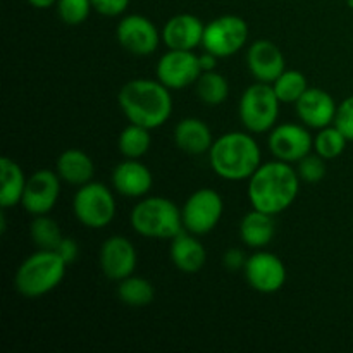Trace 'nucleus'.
Wrapping results in <instances>:
<instances>
[{"label":"nucleus","mask_w":353,"mask_h":353,"mask_svg":"<svg viewBox=\"0 0 353 353\" xmlns=\"http://www.w3.org/2000/svg\"><path fill=\"white\" fill-rule=\"evenodd\" d=\"M61 181L57 171L40 169L28 178L21 207L31 216H45L57 205L61 195Z\"/></svg>","instance_id":"13"},{"label":"nucleus","mask_w":353,"mask_h":353,"mask_svg":"<svg viewBox=\"0 0 353 353\" xmlns=\"http://www.w3.org/2000/svg\"><path fill=\"white\" fill-rule=\"evenodd\" d=\"M55 252H57L68 264H72V262L76 261V257H78V243H76L74 240H71V238H64Z\"/></svg>","instance_id":"36"},{"label":"nucleus","mask_w":353,"mask_h":353,"mask_svg":"<svg viewBox=\"0 0 353 353\" xmlns=\"http://www.w3.org/2000/svg\"><path fill=\"white\" fill-rule=\"evenodd\" d=\"M276 233L274 216L262 210H250L240 223V238L247 247L264 248L272 241Z\"/></svg>","instance_id":"23"},{"label":"nucleus","mask_w":353,"mask_h":353,"mask_svg":"<svg viewBox=\"0 0 353 353\" xmlns=\"http://www.w3.org/2000/svg\"><path fill=\"white\" fill-rule=\"evenodd\" d=\"M195 86L199 99L210 107L224 103L230 95V83L217 71H203L196 79Z\"/></svg>","instance_id":"27"},{"label":"nucleus","mask_w":353,"mask_h":353,"mask_svg":"<svg viewBox=\"0 0 353 353\" xmlns=\"http://www.w3.org/2000/svg\"><path fill=\"white\" fill-rule=\"evenodd\" d=\"M205 24L193 14H176L162 28V41L171 50H193L202 45Z\"/></svg>","instance_id":"18"},{"label":"nucleus","mask_w":353,"mask_h":353,"mask_svg":"<svg viewBox=\"0 0 353 353\" xmlns=\"http://www.w3.org/2000/svg\"><path fill=\"white\" fill-rule=\"evenodd\" d=\"M296 164H299L296 172H299L300 179L305 183H319L326 176V161L317 154L305 155Z\"/></svg>","instance_id":"32"},{"label":"nucleus","mask_w":353,"mask_h":353,"mask_svg":"<svg viewBox=\"0 0 353 353\" xmlns=\"http://www.w3.org/2000/svg\"><path fill=\"white\" fill-rule=\"evenodd\" d=\"M300 176L290 162L272 161L259 165L248 179V200L252 207L271 216L293 205L300 192Z\"/></svg>","instance_id":"1"},{"label":"nucleus","mask_w":353,"mask_h":353,"mask_svg":"<svg viewBox=\"0 0 353 353\" xmlns=\"http://www.w3.org/2000/svg\"><path fill=\"white\" fill-rule=\"evenodd\" d=\"M68 262L55 250H38L16 271L14 285L26 299H38L57 288L65 276Z\"/></svg>","instance_id":"4"},{"label":"nucleus","mask_w":353,"mask_h":353,"mask_svg":"<svg viewBox=\"0 0 353 353\" xmlns=\"http://www.w3.org/2000/svg\"><path fill=\"white\" fill-rule=\"evenodd\" d=\"M333 124L347 137L348 141H353V95L338 105Z\"/></svg>","instance_id":"33"},{"label":"nucleus","mask_w":353,"mask_h":353,"mask_svg":"<svg viewBox=\"0 0 353 353\" xmlns=\"http://www.w3.org/2000/svg\"><path fill=\"white\" fill-rule=\"evenodd\" d=\"M200 57V65H202V71H216L217 65V55L210 54V52L205 50V54L199 55Z\"/></svg>","instance_id":"37"},{"label":"nucleus","mask_w":353,"mask_h":353,"mask_svg":"<svg viewBox=\"0 0 353 353\" xmlns=\"http://www.w3.org/2000/svg\"><path fill=\"white\" fill-rule=\"evenodd\" d=\"M272 88L281 103H296L300 97L307 92L309 83L303 72L296 69H285L281 76L272 83Z\"/></svg>","instance_id":"29"},{"label":"nucleus","mask_w":353,"mask_h":353,"mask_svg":"<svg viewBox=\"0 0 353 353\" xmlns=\"http://www.w3.org/2000/svg\"><path fill=\"white\" fill-rule=\"evenodd\" d=\"M28 3L37 7V9H50L52 6L57 3V0H28Z\"/></svg>","instance_id":"38"},{"label":"nucleus","mask_w":353,"mask_h":353,"mask_svg":"<svg viewBox=\"0 0 353 353\" xmlns=\"http://www.w3.org/2000/svg\"><path fill=\"white\" fill-rule=\"evenodd\" d=\"M154 185L150 169L138 159H126L119 162L112 171V186L119 195L128 199H140L147 195Z\"/></svg>","instance_id":"19"},{"label":"nucleus","mask_w":353,"mask_h":353,"mask_svg":"<svg viewBox=\"0 0 353 353\" xmlns=\"http://www.w3.org/2000/svg\"><path fill=\"white\" fill-rule=\"evenodd\" d=\"M26 181L28 178L16 161L9 157L0 159V183H2L0 207L2 209H12V207L21 205Z\"/></svg>","instance_id":"24"},{"label":"nucleus","mask_w":353,"mask_h":353,"mask_svg":"<svg viewBox=\"0 0 353 353\" xmlns=\"http://www.w3.org/2000/svg\"><path fill=\"white\" fill-rule=\"evenodd\" d=\"M224 212L223 196L210 188H200L188 196L181 209L183 228L196 236L209 234Z\"/></svg>","instance_id":"9"},{"label":"nucleus","mask_w":353,"mask_h":353,"mask_svg":"<svg viewBox=\"0 0 353 353\" xmlns=\"http://www.w3.org/2000/svg\"><path fill=\"white\" fill-rule=\"evenodd\" d=\"M121 112L133 124L155 130L172 114V97L159 79H131L117 95Z\"/></svg>","instance_id":"2"},{"label":"nucleus","mask_w":353,"mask_h":353,"mask_svg":"<svg viewBox=\"0 0 353 353\" xmlns=\"http://www.w3.org/2000/svg\"><path fill=\"white\" fill-rule=\"evenodd\" d=\"M30 234L38 250H57L61 241L64 240L59 224L48 217V214L34 216V219L31 221Z\"/></svg>","instance_id":"28"},{"label":"nucleus","mask_w":353,"mask_h":353,"mask_svg":"<svg viewBox=\"0 0 353 353\" xmlns=\"http://www.w3.org/2000/svg\"><path fill=\"white\" fill-rule=\"evenodd\" d=\"M247 261L248 257L240 248H230L223 257V264L228 271H241L245 264H247Z\"/></svg>","instance_id":"35"},{"label":"nucleus","mask_w":353,"mask_h":353,"mask_svg":"<svg viewBox=\"0 0 353 353\" xmlns=\"http://www.w3.org/2000/svg\"><path fill=\"white\" fill-rule=\"evenodd\" d=\"M117 296L130 307H145L154 302L155 290L148 279L141 276H128L117 285Z\"/></svg>","instance_id":"26"},{"label":"nucleus","mask_w":353,"mask_h":353,"mask_svg":"<svg viewBox=\"0 0 353 353\" xmlns=\"http://www.w3.org/2000/svg\"><path fill=\"white\" fill-rule=\"evenodd\" d=\"M55 171L62 181L74 186H83L92 181L93 174H95V164H93L92 157L83 150L69 148L59 155Z\"/></svg>","instance_id":"22"},{"label":"nucleus","mask_w":353,"mask_h":353,"mask_svg":"<svg viewBox=\"0 0 353 353\" xmlns=\"http://www.w3.org/2000/svg\"><path fill=\"white\" fill-rule=\"evenodd\" d=\"M130 223L140 236L154 240H172L185 230L179 207L164 196H148L138 202L131 210Z\"/></svg>","instance_id":"5"},{"label":"nucleus","mask_w":353,"mask_h":353,"mask_svg":"<svg viewBox=\"0 0 353 353\" xmlns=\"http://www.w3.org/2000/svg\"><path fill=\"white\" fill-rule=\"evenodd\" d=\"M200 57L193 50H171L169 48L157 62L155 74L169 90H181L196 83L202 74Z\"/></svg>","instance_id":"10"},{"label":"nucleus","mask_w":353,"mask_h":353,"mask_svg":"<svg viewBox=\"0 0 353 353\" xmlns=\"http://www.w3.org/2000/svg\"><path fill=\"white\" fill-rule=\"evenodd\" d=\"M116 38L121 47L138 57H147L157 50L162 34L148 17L141 14H130L119 21Z\"/></svg>","instance_id":"11"},{"label":"nucleus","mask_w":353,"mask_h":353,"mask_svg":"<svg viewBox=\"0 0 353 353\" xmlns=\"http://www.w3.org/2000/svg\"><path fill=\"white\" fill-rule=\"evenodd\" d=\"M171 261L185 274H196L207 262V250L196 234L183 230L171 240Z\"/></svg>","instance_id":"20"},{"label":"nucleus","mask_w":353,"mask_h":353,"mask_svg":"<svg viewBox=\"0 0 353 353\" xmlns=\"http://www.w3.org/2000/svg\"><path fill=\"white\" fill-rule=\"evenodd\" d=\"M152 130L130 123L117 138L119 152L126 159H141L152 147Z\"/></svg>","instance_id":"25"},{"label":"nucleus","mask_w":353,"mask_h":353,"mask_svg":"<svg viewBox=\"0 0 353 353\" xmlns=\"http://www.w3.org/2000/svg\"><path fill=\"white\" fill-rule=\"evenodd\" d=\"M268 145L271 154L278 161L299 162L309 155L314 148V138L302 124H278L269 131Z\"/></svg>","instance_id":"12"},{"label":"nucleus","mask_w":353,"mask_h":353,"mask_svg":"<svg viewBox=\"0 0 353 353\" xmlns=\"http://www.w3.org/2000/svg\"><path fill=\"white\" fill-rule=\"evenodd\" d=\"M93 9L107 17H116L126 12L130 0H92Z\"/></svg>","instance_id":"34"},{"label":"nucleus","mask_w":353,"mask_h":353,"mask_svg":"<svg viewBox=\"0 0 353 353\" xmlns=\"http://www.w3.org/2000/svg\"><path fill=\"white\" fill-rule=\"evenodd\" d=\"M212 171L226 181H245L259 169L261 147L254 137L240 131H230L212 143L209 150Z\"/></svg>","instance_id":"3"},{"label":"nucleus","mask_w":353,"mask_h":353,"mask_svg":"<svg viewBox=\"0 0 353 353\" xmlns=\"http://www.w3.org/2000/svg\"><path fill=\"white\" fill-rule=\"evenodd\" d=\"M279 105L281 102L272 85L257 81L248 86L240 99L238 114L241 124L250 133H269L279 117Z\"/></svg>","instance_id":"6"},{"label":"nucleus","mask_w":353,"mask_h":353,"mask_svg":"<svg viewBox=\"0 0 353 353\" xmlns=\"http://www.w3.org/2000/svg\"><path fill=\"white\" fill-rule=\"evenodd\" d=\"M247 65L257 81L269 85H272L286 69L281 48L269 40H257L248 47Z\"/></svg>","instance_id":"17"},{"label":"nucleus","mask_w":353,"mask_h":353,"mask_svg":"<svg viewBox=\"0 0 353 353\" xmlns=\"http://www.w3.org/2000/svg\"><path fill=\"white\" fill-rule=\"evenodd\" d=\"M248 34L250 30L243 17L226 14L205 24L202 47L219 59H226L247 45Z\"/></svg>","instance_id":"8"},{"label":"nucleus","mask_w":353,"mask_h":353,"mask_svg":"<svg viewBox=\"0 0 353 353\" xmlns=\"http://www.w3.org/2000/svg\"><path fill=\"white\" fill-rule=\"evenodd\" d=\"M296 114L307 128L323 130L334 123L338 105L333 97L323 88H307L295 103Z\"/></svg>","instance_id":"16"},{"label":"nucleus","mask_w":353,"mask_h":353,"mask_svg":"<svg viewBox=\"0 0 353 353\" xmlns=\"http://www.w3.org/2000/svg\"><path fill=\"white\" fill-rule=\"evenodd\" d=\"M243 274L250 288L259 293H276L286 283V268L281 259L264 250L248 257Z\"/></svg>","instance_id":"14"},{"label":"nucleus","mask_w":353,"mask_h":353,"mask_svg":"<svg viewBox=\"0 0 353 353\" xmlns=\"http://www.w3.org/2000/svg\"><path fill=\"white\" fill-rule=\"evenodd\" d=\"M174 143L185 154H209L214 143L212 131L199 117H185L174 128Z\"/></svg>","instance_id":"21"},{"label":"nucleus","mask_w":353,"mask_h":353,"mask_svg":"<svg viewBox=\"0 0 353 353\" xmlns=\"http://www.w3.org/2000/svg\"><path fill=\"white\" fill-rule=\"evenodd\" d=\"M347 2H348V0H347Z\"/></svg>","instance_id":"39"},{"label":"nucleus","mask_w":353,"mask_h":353,"mask_svg":"<svg viewBox=\"0 0 353 353\" xmlns=\"http://www.w3.org/2000/svg\"><path fill=\"white\" fill-rule=\"evenodd\" d=\"M99 262L103 276L119 283L134 274L138 264L137 248L128 238L110 236L100 247Z\"/></svg>","instance_id":"15"},{"label":"nucleus","mask_w":353,"mask_h":353,"mask_svg":"<svg viewBox=\"0 0 353 353\" xmlns=\"http://www.w3.org/2000/svg\"><path fill=\"white\" fill-rule=\"evenodd\" d=\"M57 14L68 26H78L88 19L93 6L92 0H57Z\"/></svg>","instance_id":"31"},{"label":"nucleus","mask_w":353,"mask_h":353,"mask_svg":"<svg viewBox=\"0 0 353 353\" xmlns=\"http://www.w3.org/2000/svg\"><path fill=\"white\" fill-rule=\"evenodd\" d=\"M347 137L334 124H330V126L319 130V133L314 137V150L324 161H333L343 154L347 148Z\"/></svg>","instance_id":"30"},{"label":"nucleus","mask_w":353,"mask_h":353,"mask_svg":"<svg viewBox=\"0 0 353 353\" xmlns=\"http://www.w3.org/2000/svg\"><path fill=\"white\" fill-rule=\"evenodd\" d=\"M72 212L86 228L102 230L116 217V200L109 186L90 181L79 186L72 199Z\"/></svg>","instance_id":"7"}]
</instances>
